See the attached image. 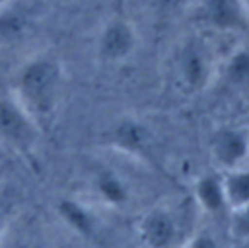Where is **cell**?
Returning a JSON list of instances; mask_svg holds the SVG:
<instances>
[{
  "instance_id": "7a4b0ae2",
  "label": "cell",
  "mask_w": 249,
  "mask_h": 248,
  "mask_svg": "<svg viewBox=\"0 0 249 248\" xmlns=\"http://www.w3.org/2000/svg\"><path fill=\"white\" fill-rule=\"evenodd\" d=\"M218 62L220 55L210 37L202 31H193L171 47L167 57V76L179 94L196 96L214 84Z\"/></svg>"
},
{
  "instance_id": "9c48e42d",
  "label": "cell",
  "mask_w": 249,
  "mask_h": 248,
  "mask_svg": "<svg viewBox=\"0 0 249 248\" xmlns=\"http://www.w3.org/2000/svg\"><path fill=\"white\" fill-rule=\"evenodd\" d=\"M89 191L93 203L115 211H123L132 201L130 182L109 164H99L89 172Z\"/></svg>"
},
{
  "instance_id": "277c9868",
  "label": "cell",
  "mask_w": 249,
  "mask_h": 248,
  "mask_svg": "<svg viewBox=\"0 0 249 248\" xmlns=\"http://www.w3.org/2000/svg\"><path fill=\"white\" fill-rule=\"evenodd\" d=\"M39 125L8 92L0 96V145L12 152L31 158L41 139Z\"/></svg>"
},
{
  "instance_id": "ba28073f",
  "label": "cell",
  "mask_w": 249,
  "mask_h": 248,
  "mask_svg": "<svg viewBox=\"0 0 249 248\" xmlns=\"http://www.w3.org/2000/svg\"><path fill=\"white\" fill-rule=\"evenodd\" d=\"M179 232V217L167 205L148 207L136 223V234L144 248H171L177 242Z\"/></svg>"
},
{
  "instance_id": "2e32d148",
  "label": "cell",
  "mask_w": 249,
  "mask_h": 248,
  "mask_svg": "<svg viewBox=\"0 0 249 248\" xmlns=\"http://www.w3.org/2000/svg\"><path fill=\"white\" fill-rule=\"evenodd\" d=\"M179 248H222V244L212 232L198 230V232H193L191 236H187Z\"/></svg>"
},
{
  "instance_id": "ac0fdd59",
  "label": "cell",
  "mask_w": 249,
  "mask_h": 248,
  "mask_svg": "<svg viewBox=\"0 0 249 248\" xmlns=\"http://www.w3.org/2000/svg\"><path fill=\"white\" fill-rule=\"evenodd\" d=\"M10 158H12V152H8V150L0 145V182H2V178H4V174H6V170H8V166H10Z\"/></svg>"
},
{
  "instance_id": "44dd1931",
  "label": "cell",
  "mask_w": 249,
  "mask_h": 248,
  "mask_svg": "<svg viewBox=\"0 0 249 248\" xmlns=\"http://www.w3.org/2000/svg\"><path fill=\"white\" fill-rule=\"evenodd\" d=\"M247 129H249V127H247Z\"/></svg>"
},
{
  "instance_id": "7c38bea8",
  "label": "cell",
  "mask_w": 249,
  "mask_h": 248,
  "mask_svg": "<svg viewBox=\"0 0 249 248\" xmlns=\"http://www.w3.org/2000/svg\"><path fill=\"white\" fill-rule=\"evenodd\" d=\"M235 92H249V45H237L220 57L218 76Z\"/></svg>"
},
{
  "instance_id": "ffe728a7",
  "label": "cell",
  "mask_w": 249,
  "mask_h": 248,
  "mask_svg": "<svg viewBox=\"0 0 249 248\" xmlns=\"http://www.w3.org/2000/svg\"><path fill=\"white\" fill-rule=\"evenodd\" d=\"M0 2H4V0H0Z\"/></svg>"
},
{
  "instance_id": "5bb4252c",
  "label": "cell",
  "mask_w": 249,
  "mask_h": 248,
  "mask_svg": "<svg viewBox=\"0 0 249 248\" xmlns=\"http://www.w3.org/2000/svg\"><path fill=\"white\" fill-rule=\"evenodd\" d=\"M220 174H222V187L228 209L231 211L249 205V164Z\"/></svg>"
},
{
  "instance_id": "9a60e30c",
  "label": "cell",
  "mask_w": 249,
  "mask_h": 248,
  "mask_svg": "<svg viewBox=\"0 0 249 248\" xmlns=\"http://www.w3.org/2000/svg\"><path fill=\"white\" fill-rule=\"evenodd\" d=\"M230 232L239 240H249V205L230 211Z\"/></svg>"
},
{
  "instance_id": "d6986e66",
  "label": "cell",
  "mask_w": 249,
  "mask_h": 248,
  "mask_svg": "<svg viewBox=\"0 0 249 248\" xmlns=\"http://www.w3.org/2000/svg\"><path fill=\"white\" fill-rule=\"evenodd\" d=\"M243 4H245V8H247V14H249V0H241Z\"/></svg>"
},
{
  "instance_id": "5b68a950",
  "label": "cell",
  "mask_w": 249,
  "mask_h": 248,
  "mask_svg": "<svg viewBox=\"0 0 249 248\" xmlns=\"http://www.w3.org/2000/svg\"><path fill=\"white\" fill-rule=\"evenodd\" d=\"M140 47V35L130 18L124 14H111L97 29L95 57L107 66H121L128 62Z\"/></svg>"
},
{
  "instance_id": "30bf717a",
  "label": "cell",
  "mask_w": 249,
  "mask_h": 248,
  "mask_svg": "<svg viewBox=\"0 0 249 248\" xmlns=\"http://www.w3.org/2000/svg\"><path fill=\"white\" fill-rule=\"evenodd\" d=\"M107 145L128 158H150L152 152V133L146 123L136 117H121L107 131Z\"/></svg>"
},
{
  "instance_id": "4fadbf2b",
  "label": "cell",
  "mask_w": 249,
  "mask_h": 248,
  "mask_svg": "<svg viewBox=\"0 0 249 248\" xmlns=\"http://www.w3.org/2000/svg\"><path fill=\"white\" fill-rule=\"evenodd\" d=\"M193 197L196 205L210 215H220L228 209L224 187H222V174L220 172H206L200 174L193 184Z\"/></svg>"
},
{
  "instance_id": "6da1fadb",
  "label": "cell",
  "mask_w": 249,
  "mask_h": 248,
  "mask_svg": "<svg viewBox=\"0 0 249 248\" xmlns=\"http://www.w3.org/2000/svg\"><path fill=\"white\" fill-rule=\"evenodd\" d=\"M64 88L66 70L60 57L53 51H35L16 66L8 92L39 129L47 131L58 115Z\"/></svg>"
},
{
  "instance_id": "8992f818",
  "label": "cell",
  "mask_w": 249,
  "mask_h": 248,
  "mask_svg": "<svg viewBox=\"0 0 249 248\" xmlns=\"http://www.w3.org/2000/svg\"><path fill=\"white\" fill-rule=\"evenodd\" d=\"M191 21L202 33H243L249 14L241 0H195L189 8Z\"/></svg>"
},
{
  "instance_id": "3957f363",
  "label": "cell",
  "mask_w": 249,
  "mask_h": 248,
  "mask_svg": "<svg viewBox=\"0 0 249 248\" xmlns=\"http://www.w3.org/2000/svg\"><path fill=\"white\" fill-rule=\"evenodd\" d=\"M43 10L37 0L0 2V53H14L29 45L39 33Z\"/></svg>"
},
{
  "instance_id": "8fae6325",
  "label": "cell",
  "mask_w": 249,
  "mask_h": 248,
  "mask_svg": "<svg viewBox=\"0 0 249 248\" xmlns=\"http://www.w3.org/2000/svg\"><path fill=\"white\" fill-rule=\"evenodd\" d=\"M60 219L78 234L93 238L99 230V221L93 211V207L88 201H82L78 197H64L58 201L56 207Z\"/></svg>"
},
{
  "instance_id": "52a82bcc",
  "label": "cell",
  "mask_w": 249,
  "mask_h": 248,
  "mask_svg": "<svg viewBox=\"0 0 249 248\" xmlns=\"http://www.w3.org/2000/svg\"><path fill=\"white\" fill-rule=\"evenodd\" d=\"M208 150L218 172L249 164V129L243 125H220L208 139Z\"/></svg>"
},
{
  "instance_id": "e0dca14e",
  "label": "cell",
  "mask_w": 249,
  "mask_h": 248,
  "mask_svg": "<svg viewBox=\"0 0 249 248\" xmlns=\"http://www.w3.org/2000/svg\"><path fill=\"white\" fill-rule=\"evenodd\" d=\"M14 213H16L14 199L8 197V195H4L0 191V244H2V240H4V236L8 232V228H10V225L14 221Z\"/></svg>"
}]
</instances>
